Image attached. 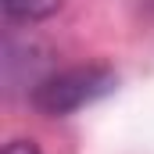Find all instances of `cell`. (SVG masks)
I'll return each mask as SVG.
<instances>
[{
	"label": "cell",
	"mask_w": 154,
	"mask_h": 154,
	"mask_svg": "<svg viewBox=\"0 0 154 154\" xmlns=\"http://www.w3.org/2000/svg\"><path fill=\"white\" fill-rule=\"evenodd\" d=\"M61 4L65 0H0L4 14L11 22H22V25H32V22H43L50 14H57Z\"/></svg>",
	"instance_id": "2"
},
{
	"label": "cell",
	"mask_w": 154,
	"mask_h": 154,
	"mask_svg": "<svg viewBox=\"0 0 154 154\" xmlns=\"http://www.w3.org/2000/svg\"><path fill=\"white\" fill-rule=\"evenodd\" d=\"M4 154H43V151L36 147V140H11L4 147Z\"/></svg>",
	"instance_id": "3"
},
{
	"label": "cell",
	"mask_w": 154,
	"mask_h": 154,
	"mask_svg": "<svg viewBox=\"0 0 154 154\" xmlns=\"http://www.w3.org/2000/svg\"><path fill=\"white\" fill-rule=\"evenodd\" d=\"M118 75L104 65H75V68H61V72H50L32 82V108L47 118H65L75 115L82 108L104 100L108 93H115Z\"/></svg>",
	"instance_id": "1"
}]
</instances>
